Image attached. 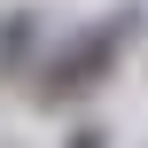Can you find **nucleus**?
I'll return each mask as SVG.
<instances>
[{"instance_id": "1", "label": "nucleus", "mask_w": 148, "mask_h": 148, "mask_svg": "<svg viewBox=\"0 0 148 148\" xmlns=\"http://www.w3.org/2000/svg\"><path fill=\"white\" fill-rule=\"evenodd\" d=\"M133 47V8H109L101 23H86V31H70L55 55H39L31 62V101L39 109H70V101H86L109 70H117V55Z\"/></svg>"}, {"instance_id": "2", "label": "nucleus", "mask_w": 148, "mask_h": 148, "mask_svg": "<svg viewBox=\"0 0 148 148\" xmlns=\"http://www.w3.org/2000/svg\"><path fill=\"white\" fill-rule=\"evenodd\" d=\"M23 62H39V16H31V8H16V16L0 23V78H16Z\"/></svg>"}, {"instance_id": "3", "label": "nucleus", "mask_w": 148, "mask_h": 148, "mask_svg": "<svg viewBox=\"0 0 148 148\" xmlns=\"http://www.w3.org/2000/svg\"><path fill=\"white\" fill-rule=\"evenodd\" d=\"M70 148H101V133H94V125H78V133H70Z\"/></svg>"}]
</instances>
